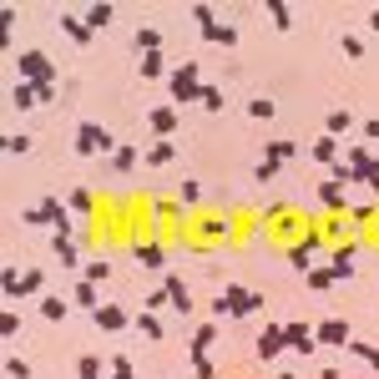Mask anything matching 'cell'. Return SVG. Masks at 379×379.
Listing matches in <instances>:
<instances>
[{
  "label": "cell",
  "instance_id": "obj_39",
  "mask_svg": "<svg viewBox=\"0 0 379 379\" xmlns=\"http://www.w3.org/2000/svg\"><path fill=\"white\" fill-rule=\"evenodd\" d=\"M329 177H334L339 187H349V182H359V172L349 167V162H334V172H329Z\"/></svg>",
  "mask_w": 379,
  "mask_h": 379
},
{
  "label": "cell",
  "instance_id": "obj_28",
  "mask_svg": "<svg viewBox=\"0 0 379 379\" xmlns=\"http://www.w3.org/2000/svg\"><path fill=\"white\" fill-rule=\"evenodd\" d=\"M112 167H117L122 177H127V172L137 167V147H132V142H127V147H117V157H112Z\"/></svg>",
  "mask_w": 379,
  "mask_h": 379
},
{
  "label": "cell",
  "instance_id": "obj_52",
  "mask_svg": "<svg viewBox=\"0 0 379 379\" xmlns=\"http://www.w3.org/2000/svg\"><path fill=\"white\" fill-rule=\"evenodd\" d=\"M364 137H374V142H379V122H364Z\"/></svg>",
  "mask_w": 379,
  "mask_h": 379
},
{
  "label": "cell",
  "instance_id": "obj_34",
  "mask_svg": "<svg viewBox=\"0 0 379 379\" xmlns=\"http://www.w3.org/2000/svg\"><path fill=\"white\" fill-rule=\"evenodd\" d=\"M66 308H71L66 298H41V313H46V318H56V323L66 318Z\"/></svg>",
  "mask_w": 379,
  "mask_h": 379
},
{
  "label": "cell",
  "instance_id": "obj_9",
  "mask_svg": "<svg viewBox=\"0 0 379 379\" xmlns=\"http://www.w3.org/2000/svg\"><path fill=\"white\" fill-rule=\"evenodd\" d=\"M223 294L233 298V313H238V318H248V313H258V308H263V294H248V289H238V284H233V289H223Z\"/></svg>",
  "mask_w": 379,
  "mask_h": 379
},
{
  "label": "cell",
  "instance_id": "obj_43",
  "mask_svg": "<svg viewBox=\"0 0 379 379\" xmlns=\"http://www.w3.org/2000/svg\"><path fill=\"white\" fill-rule=\"evenodd\" d=\"M0 147H6V152H11V157H21V152H26V147H31V137H21V132H16V137H6V142H0Z\"/></svg>",
  "mask_w": 379,
  "mask_h": 379
},
{
  "label": "cell",
  "instance_id": "obj_46",
  "mask_svg": "<svg viewBox=\"0 0 379 379\" xmlns=\"http://www.w3.org/2000/svg\"><path fill=\"white\" fill-rule=\"evenodd\" d=\"M0 334H21V313H0Z\"/></svg>",
  "mask_w": 379,
  "mask_h": 379
},
{
  "label": "cell",
  "instance_id": "obj_54",
  "mask_svg": "<svg viewBox=\"0 0 379 379\" xmlns=\"http://www.w3.org/2000/svg\"><path fill=\"white\" fill-rule=\"evenodd\" d=\"M369 26H374V31H379V6H374V11H369Z\"/></svg>",
  "mask_w": 379,
  "mask_h": 379
},
{
  "label": "cell",
  "instance_id": "obj_12",
  "mask_svg": "<svg viewBox=\"0 0 379 379\" xmlns=\"http://www.w3.org/2000/svg\"><path fill=\"white\" fill-rule=\"evenodd\" d=\"M329 274H334V284L354 274V243H344V248H334V253H329Z\"/></svg>",
  "mask_w": 379,
  "mask_h": 379
},
{
  "label": "cell",
  "instance_id": "obj_11",
  "mask_svg": "<svg viewBox=\"0 0 379 379\" xmlns=\"http://www.w3.org/2000/svg\"><path fill=\"white\" fill-rule=\"evenodd\" d=\"M318 202L329 207V212H344V207H349V197H344V187H339L334 177H323V182H318Z\"/></svg>",
  "mask_w": 379,
  "mask_h": 379
},
{
  "label": "cell",
  "instance_id": "obj_3",
  "mask_svg": "<svg viewBox=\"0 0 379 379\" xmlns=\"http://www.w3.org/2000/svg\"><path fill=\"white\" fill-rule=\"evenodd\" d=\"M91 152H112L117 157V137L106 127H96V122H81L76 127V157H91Z\"/></svg>",
  "mask_w": 379,
  "mask_h": 379
},
{
  "label": "cell",
  "instance_id": "obj_33",
  "mask_svg": "<svg viewBox=\"0 0 379 379\" xmlns=\"http://www.w3.org/2000/svg\"><path fill=\"white\" fill-rule=\"evenodd\" d=\"M66 207H71V212H76V218H91V192H86V187H76V192H71V202H66Z\"/></svg>",
  "mask_w": 379,
  "mask_h": 379
},
{
  "label": "cell",
  "instance_id": "obj_35",
  "mask_svg": "<svg viewBox=\"0 0 379 379\" xmlns=\"http://www.w3.org/2000/svg\"><path fill=\"white\" fill-rule=\"evenodd\" d=\"M202 106H207V112H223V106H228V96H223L218 86H202Z\"/></svg>",
  "mask_w": 379,
  "mask_h": 379
},
{
  "label": "cell",
  "instance_id": "obj_27",
  "mask_svg": "<svg viewBox=\"0 0 379 379\" xmlns=\"http://www.w3.org/2000/svg\"><path fill=\"white\" fill-rule=\"evenodd\" d=\"M61 31H66L71 41H81V46L91 41V26H86V21H76V16H61Z\"/></svg>",
  "mask_w": 379,
  "mask_h": 379
},
{
  "label": "cell",
  "instance_id": "obj_23",
  "mask_svg": "<svg viewBox=\"0 0 379 379\" xmlns=\"http://www.w3.org/2000/svg\"><path fill=\"white\" fill-rule=\"evenodd\" d=\"M71 303H81V308H91V313H96V308H101L96 284H86V279H81V284H76V294H71Z\"/></svg>",
  "mask_w": 379,
  "mask_h": 379
},
{
  "label": "cell",
  "instance_id": "obj_50",
  "mask_svg": "<svg viewBox=\"0 0 379 379\" xmlns=\"http://www.w3.org/2000/svg\"><path fill=\"white\" fill-rule=\"evenodd\" d=\"M177 197H182V202H197V197H202V187H197V182H182V187H177Z\"/></svg>",
  "mask_w": 379,
  "mask_h": 379
},
{
  "label": "cell",
  "instance_id": "obj_40",
  "mask_svg": "<svg viewBox=\"0 0 379 379\" xmlns=\"http://www.w3.org/2000/svg\"><path fill=\"white\" fill-rule=\"evenodd\" d=\"M268 16L279 21V31H289V26H294V16H289V6H284V0H274V6H268Z\"/></svg>",
  "mask_w": 379,
  "mask_h": 379
},
{
  "label": "cell",
  "instance_id": "obj_4",
  "mask_svg": "<svg viewBox=\"0 0 379 379\" xmlns=\"http://www.w3.org/2000/svg\"><path fill=\"white\" fill-rule=\"evenodd\" d=\"M284 344H289L294 354H313V349H318L313 323H298V318H294V323H284Z\"/></svg>",
  "mask_w": 379,
  "mask_h": 379
},
{
  "label": "cell",
  "instance_id": "obj_13",
  "mask_svg": "<svg viewBox=\"0 0 379 379\" xmlns=\"http://www.w3.org/2000/svg\"><path fill=\"white\" fill-rule=\"evenodd\" d=\"M142 157H147V167H167V162L177 157V142H172V137H162V142H152Z\"/></svg>",
  "mask_w": 379,
  "mask_h": 379
},
{
  "label": "cell",
  "instance_id": "obj_24",
  "mask_svg": "<svg viewBox=\"0 0 379 379\" xmlns=\"http://www.w3.org/2000/svg\"><path fill=\"white\" fill-rule=\"evenodd\" d=\"M132 46H137V51H147V56H152V51H162V36H157L152 26H142V31L132 36Z\"/></svg>",
  "mask_w": 379,
  "mask_h": 379
},
{
  "label": "cell",
  "instance_id": "obj_38",
  "mask_svg": "<svg viewBox=\"0 0 379 379\" xmlns=\"http://www.w3.org/2000/svg\"><path fill=\"white\" fill-rule=\"evenodd\" d=\"M21 279H26V274H16V268H6V279H0V289H6V298H21Z\"/></svg>",
  "mask_w": 379,
  "mask_h": 379
},
{
  "label": "cell",
  "instance_id": "obj_30",
  "mask_svg": "<svg viewBox=\"0 0 379 379\" xmlns=\"http://www.w3.org/2000/svg\"><path fill=\"white\" fill-rule=\"evenodd\" d=\"M274 112H279V106L268 101V96H253V101H248V117H253V122H268Z\"/></svg>",
  "mask_w": 379,
  "mask_h": 379
},
{
  "label": "cell",
  "instance_id": "obj_37",
  "mask_svg": "<svg viewBox=\"0 0 379 379\" xmlns=\"http://www.w3.org/2000/svg\"><path fill=\"white\" fill-rule=\"evenodd\" d=\"M349 354H359L364 364H374V369H379V349H374V344H359V339H349Z\"/></svg>",
  "mask_w": 379,
  "mask_h": 379
},
{
  "label": "cell",
  "instance_id": "obj_51",
  "mask_svg": "<svg viewBox=\"0 0 379 379\" xmlns=\"http://www.w3.org/2000/svg\"><path fill=\"white\" fill-rule=\"evenodd\" d=\"M26 294H41V274H26V279H21V298H26Z\"/></svg>",
  "mask_w": 379,
  "mask_h": 379
},
{
  "label": "cell",
  "instance_id": "obj_29",
  "mask_svg": "<svg viewBox=\"0 0 379 379\" xmlns=\"http://www.w3.org/2000/svg\"><path fill=\"white\" fill-rule=\"evenodd\" d=\"M137 329H142V339H162V318L147 308V313H137Z\"/></svg>",
  "mask_w": 379,
  "mask_h": 379
},
{
  "label": "cell",
  "instance_id": "obj_26",
  "mask_svg": "<svg viewBox=\"0 0 379 379\" xmlns=\"http://www.w3.org/2000/svg\"><path fill=\"white\" fill-rule=\"evenodd\" d=\"M101 369H112V364H101L96 354H81V359H76V374H81V379H101Z\"/></svg>",
  "mask_w": 379,
  "mask_h": 379
},
{
  "label": "cell",
  "instance_id": "obj_20",
  "mask_svg": "<svg viewBox=\"0 0 379 379\" xmlns=\"http://www.w3.org/2000/svg\"><path fill=\"white\" fill-rule=\"evenodd\" d=\"M202 36H207V41H218V46H238V31H233V26H223V21L202 26Z\"/></svg>",
  "mask_w": 379,
  "mask_h": 379
},
{
  "label": "cell",
  "instance_id": "obj_21",
  "mask_svg": "<svg viewBox=\"0 0 379 379\" xmlns=\"http://www.w3.org/2000/svg\"><path fill=\"white\" fill-rule=\"evenodd\" d=\"M268 162H289V157H298V142H289V137H279V142H268V152H263Z\"/></svg>",
  "mask_w": 379,
  "mask_h": 379
},
{
  "label": "cell",
  "instance_id": "obj_36",
  "mask_svg": "<svg viewBox=\"0 0 379 379\" xmlns=\"http://www.w3.org/2000/svg\"><path fill=\"white\" fill-rule=\"evenodd\" d=\"M56 263H66V268L76 263V243H71V238H61V233H56Z\"/></svg>",
  "mask_w": 379,
  "mask_h": 379
},
{
  "label": "cell",
  "instance_id": "obj_10",
  "mask_svg": "<svg viewBox=\"0 0 379 379\" xmlns=\"http://www.w3.org/2000/svg\"><path fill=\"white\" fill-rule=\"evenodd\" d=\"M279 349H289L284 344V323H268V329L258 334V359H274Z\"/></svg>",
  "mask_w": 379,
  "mask_h": 379
},
{
  "label": "cell",
  "instance_id": "obj_42",
  "mask_svg": "<svg viewBox=\"0 0 379 379\" xmlns=\"http://www.w3.org/2000/svg\"><path fill=\"white\" fill-rule=\"evenodd\" d=\"M253 177H258V182H274V177H279V162H268V157H263V162H258V172H253Z\"/></svg>",
  "mask_w": 379,
  "mask_h": 379
},
{
  "label": "cell",
  "instance_id": "obj_32",
  "mask_svg": "<svg viewBox=\"0 0 379 379\" xmlns=\"http://www.w3.org/2000/svg\"><path fill=\"white\" fill-rule=\"evenodd\" d=\"M303 279H308V289H313V294H323V289H334V274H329V268H308Z\"/></svg>",
  "mask_w": 379,
  "mask_h": 379
},
{
  "label": "cell",
  "instance_id": "obj_19",
  "mask_svg": "<svg viewBox=\"0 0 379 379\" xmlns=\"http://www.w3.org/2000/svg\"><path fill=\"white\" fill-rule=\"evenodd\" d=\"M162 71H167V61H162V51H152V56H142V61H137V76H142V81H157Z\"/></svg>",
  "mask_w": 379,
  "mask_h": 379
},
{
  "label": "cell",
  "instance_id": "obj_22",
  "mask_svg": "<svg viewBox=\"0 0 379 379\" xmlns=\"http://www.w3.org/2000/svg\"><path fill=\"white\" fill-rule=\"evenodd\" d=\"M11 101L21 106V112H26V106H36V101H41V86H31V81H16V91H11Z\"/></svg>",
  "mask_w": 379,
  "mask_h": 379
},
{
  "label": "cell",
  "instance_id": "obj_1",
  "mask_svg": "<svg viewBox=\"0 0 379 379\" xmlns=\"http://www.w3.org/2000/svg\"><path fill=\"white\" fill-rule=\"evenodd\" d=\"M16 66H21V81H31V86L56 81V61H51L46 51H26V56H16Z\"/></svg>",
  "mask_w": 379,
  "mask_h": 379
},
{
  "label": "cell",
  "instance_id": "obj_15",
  "mask_svg": "<svg viewBox=\"0 0 379 379\" xmlns=\"http://www.w3.org/2000/svg\"><path fill=\"white\" fill-rule=\"evenodd\" d=\"M212 344H218V329H212V323H202V329H197V334L187 339V349H192V359H202V354H207Z\"/></svg>",
  "mask_w": 379,
  "mask_h": 379
},
{
  "label": "cell",
  "instance_id": "obj_31",
  "mask_svg": "<svg viewBox=\"0 0 379 379\" xmlns=\"http://www.w3.org/2000/svg\"><path fill=\"white\" fill-rule=\"evenodd\" d=\"M106 279H112V263H106V258H91V263H86V284H106Z\"/></svg>",
  "mask_w": 379,
  "mask_h": 379
},
{
  "label": "cell",
  "instance_id": "obj_16",
  "mask_svg": "<svg viewBox=\"0 0 379 379\" xmlns=\"http://www.w3.org/2000/svg\"><path fill=\"white\" fill-rule=\"evenodd\" d=\"M81 21H86L91 31H101V26H112V21H117V11H112V6H106V0H96V6H91V11H86Z\"/></svg>",
  "mask_w": 379,
  "mask_h": 379
},
{
  "label": "cell",
  "instance_id": "obj_44",
  "mask_svg": "<svg viewBox=\"0 0 379 379\" xmlns=\"http://www.w3.org/2000/svg\"><path fill=\"white\" fill-rule=\"evenodd\" d=\"M6 374H11V379H31V364H26V359H6Z\"/></svg>",
  "mask_w": 379,
  "mask_h": 379
},
{
  "label": "cell",
  "instance_id": "obj_48",
  "mask_svg": "<svg viewBox=\"0 0 379 379\" xmlns=\"http://www.w3.org/2000/svg\"><path fill=\"white\" fill-rule=\"evenodd\" d=\"M228 313H233V298H228V294L212 298V318H228Z\"/></svg>",
  "mask_w": 379,
  "mask_h": 379
},
{
  "label": "cell",
  "instance_id": "obj_25",
  "mask_svg": "<svg viewBox=\"0 0 379 379\" xmlns=\"http://www.w3.org/2000/svg\"><path fill=\"white\" fill-rule=\"evenodd\" d=\"M137 263H142V268H162L167 258H162V248H157V243H137Z\"/></svg>",
  "mask_w": 379,
  "mask_h": 379
},
{
  "label": "cell",
  "instance_id": "obj_49",
  "mask_svg": "<svg viewBox=\"0 0 379 379\" xmlns=\"http://www.w3.org/2000/svg\"><path fill=\"white\" fill-rule=\"evenodd\" d=\"M192 21H197V31L212 26V6H192Z\"/></svg>",
  "mask_w": 379,
  "mask_h": 379
},
{
  "label": "cell",
  "instance_id": "obj_41",
  "mask_svg": "<svg viewBox=\"0 0 379 379\" xmlns=\"http://www.w3.org/2000/svg\"><path fill=\"white\" fill-rule=\"evenodd\" d=\"M112 379H137V374H132V359H127V354H117V359H112Z\"/></svg>",
  "mask_w": 379,
  "mask_h": 379
},
{
  "label": "cell",
  "instance_id": "obj_17",
  "mask_svg": "<svg viewBox=\"0 0 379 379\" xmlns=\"http://www.w3.org/2000/svg\"><path fill=\"white\" fill-rule=\"evenodd\" d=\"M308 152H313V162H339V137H329V132H323V137H318Z\"/></svg>",
  "mask_w": 379,
  "mask_h": 379
},
{
  "label": "cell",
  "instance_id": "obj_8",
  "mask_svg": "<svg viewBox=\"0 0 379 379\" xmlns=\"http://www.w3.org/2000/svg\"><path fill=\"white\" fill-rule=\"evenodd\" d=\"M318 243H323V238H318V233H308L303 243H294V248H289V263H294V274H308V268H313V248H318Z\"/></svg>",
  "mask_w": 379,
  "mask_h": 379
},
{
  "label": "cell",
  "instance_id": "obj_6",
  "mask_svg": "<svg viewBox=\"0 0 379 379\" xmlns=\"http://www.w3.org/2000/svg\"><path fill=\"white\" fill-rule=\"evenodd\" d=\"M147 127L157 132V142L172 137V132H177V106H172V101H167V106H152V112H147Z\"/></svg>",
  "mask_w": 379,
  "mask_h": 379
},
{
  "label": "cell",
  "instance_id": "obj_5",
  "mask_svg": "<svg viewBox=\"0 0 379 379\" xmlns=\"http://www.w3.org/2000/svg\"><path fill=\"white\" fill-rule=\"evenodd\" d=\"M313 339L329 344V349H344V344H349V323H344V318H318V323H313Z\"/></svg>",
  "mask_w": 379,
  "mask_h": 379
},
{
  "label": "cell",
  "instance_id": "obj_14",
  "mask_svg": "<svg viewBox=\"0 0 379 379\" xmlns=\"http://www.w3.org/2000/svg\"><path fill=\"white\" fill-rule=\"evenodd\" d=\"M162 294H167V303H172L177 313H187V308H192V294H187V284H182L177 274H172L167 284H162Z\"/></svg>",
  "mask_w": 379,
  "mask_h": 379
},
{
  "label": "cell",
  "instance_id": "obj_18",
  "mask_svg": "<svg viewBox=\"0 0 379 379\" xmlns=\"http://www.w3.org/2000/svg\"><path fill=\"white\" fill-rule=\"evenodd\" d=\"M349 127H354V117L344 112V106H334V112H329V117H323V132H329V137H344Z\"/></svg>",
  "mask_w": 379,
  "mask_h": 379
},
{
  "label": "cell",
  "instance_id": "obj_47",
  "mask_svg": "<svg viewBox=\"0 0 379 379\" xmlns=\"http://www.w3.org/2000/svg\"><path fill=\"white\" fill-rule=\"evenodd\" d=\"M344 56H349V61H359V56H364V46H359V36H344Z\"/></svg>",
  "mask_w": 379,
  "mask_h": 379
},
{
  "label": "cell",
  "instance_id": "obj_45",
  "mask_svg": "<svg viewBox=\"0 0 379 379\" xmlns=\"http://www.w3.org/2000/svg\"><path fill=\"white\" fill-rule=\"evenodd\" d=\"M192 364H197V379H218V364H212L207 354H202V359H192Z\"/></svg>",
  "mask_w": 379,
  "mask_h": 379
},
{
  "label": "cell",
  "instance_id": "obj_2",
  "mask_svg": "<svg viewBox=\"0 0 379 379\" xmlns=\"http://www.w3.org/2000/svg\"><path fill=\"white\" fill-rule=\"evenodd\" d=\"M187 101H202V76H197V61H182L172 71V106H187Z\"/></svg>",
  "mask_w": 379,
  "mask_h": 379
},
{
  "label": "cell",
  "instance_id": "obj_53",
  "mask_svg": "<svg viewBox=\"0 0 379 379\" xmlns=\"http://www.w3.org/2000/svg\"><path fill=\"white\" fill-rule=\"evenodd\" d=\"M318 379H344V374L339 369H318Z\"/></svg>",
  "mask_w": 379,
  "mask_h": 379
},
{
  "label": "cell",
  "instance_id": "obj_55",
  "mask_svg": "<svg viewBox=\"0 0 379 379\" xmlns=\"http://www.w3.org/2000/svg\"><path fill=\"white\" fill-rule=\"evenodd\" d=\"M279 379H298V374H279Z\"/></svg>",
  "mask_w": 379,
  "mask_h": 379
},
{
  "label": "cell",
  "instance_id": "obj_7",
  "mask_svg": "<svg viewBox=\"0 0 379 379\" xmlns=\"http://www.w3.org/2000/svg\"><path fill=\"white\" fill-rule=\"evenodd\" d=\"M127 323H132V318H127L122 303H101V308H96V329H106V334H122Z\"/></svg>",
  "mask_w": 379,
  "mask_h": 379
}]
</instances>
